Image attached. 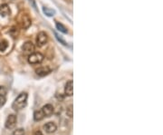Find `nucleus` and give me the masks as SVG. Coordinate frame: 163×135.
Masks as SVG:
<instances>
[{"label": "nucleus", "mask_w": 163, "mask_h": 135, "mask_svg": "<svg viewBox=\"0 0 163 135\" xmlns=\"http://www.w3.org/2000/svg\"><path fill=\"white\" fill-rule=\"evenodd\" d=\"M27 93H20L17 98L15 100V102L12 104V107L15 111H21L27 105Z\"/></svg>", "instance_id": "obj_1"}, {"label": "nucleus", "mask_w": 163, "mask_h": 135, "mask_svg": "<svg viewBox=\"0 0 163 135\" xmlns=\"http://www.w3.org/2000/svg\"><path fill=\"white\" fill-rule=\"evenodd\" d=\"M44 60V55L39 52H34L28 56V63L31 64H41Z\"/></svg>", "instance_id": "obj_2"}, {"label": "nucleus", "mask_w": 163, "mask_h": 135, "mask_svg": "<svg viewBox=\"0 0 163 135\" xmlns=\"http://www.w3.org/2000/svg\"><path fill=\"white\" fill-rule=\"evenodd\" d=\"M16 122H17L16 115H15V114H10V115H8V117L6 118L5 126L6 129L11 130V129L15 128V126L16 125Z\"/></svg>", "instance_id": "obj_3"}, {"label": "nucleus", "mask_w": 163, "mask_h": 135, "mask_svg": "<svg viewBox=\"0 0 163 135\" xmlns=\"http://www.w3.org/2000/svg\"><path fill=\"white\" fill-rule=\"evenodd\" d=\"M48 41V36L46 35V33L45 32H40L38 35H37V37H36V44L38 46H45Z\"/></svg>", "instance_id": "obj_4"}, {"label": "nucleus", "mask_w": 163, "mask_h": 135, "mask_svg": "<svg viewBox=\"0 0 163 135\" xmlns=\"http://www.w3.org/2000/svg\"><path fill=\"white\" fill-rule=\"evenodd\" d=\"M41 111L45 117H50L54 113V106L52 104H45V106H43Z\"/></svg>", "instance_id": "obj_5"}, {"label": "nucleus", "mask_w": 163, "mask_h": 135, "mask_svg": "<svg viewBox=\"0 0 163 135\" xmlns=\"http://www.w3.org/2000/svg\"><path fill=\"white\" fill-rule=\"evenodd\" d=\"M22 49L26 54H32L34 51V46L32 42H26L23 45Z\"/></svg>", "instance_id": "obj_6"}, {"label": "nucleus", "mask_w": 163, "mask_h": 135, "mask_svg": "<svg viewBox=\"0 0 163 135\" xmlns=\"http://www.w3.org/2000/svg\"><path fill=\"white\" fill-rule=\"evenodd\" d=\"M64 93L67 96H72L74 94V82H67V83L65 84V88H64Z\"/></svg>", "instance_id": "obj_7"}, {"label": "nucleus", "mask_w": 163, "mask_h": 135, "mask_svg": "<svg viewBox=\"0 0 163 135\" xmlns=\"http://www.w3.org/2000/svg\"><path fill=\"white\" fill-rule=\"evenodd\" d=\"M44 129L45 130V132H46L47 133H54V132L56 131L57 126H56V124H55L54 122H47V123L45 124Z\"/></svg>", "instance_id": "obj_8"}, {"label": "nucleus", "mask_w": 163, "mask_h": 135, "mask_svg": "<svg viewBox=\"0 0 163 135\" xmlns=\"http://www.w3.org/2000/svg\"><path fill=\"white\" fill-rule=\"evenodd\" d=\"M6 102V89L0 86V106H3Z\"/></svg>", "instance_id": "obj_9"}, {"label": "nucleus", "mask_w": 163, "mask_h": 135, "mask_svg": "<svg viewBox=\"0 0 163 135\" xmlns=\"http://www.w3.org/2000/svg\"><path fill=\"white\" fill-rule=\"evenodd\" d=\"M36 75L43 77V76H45L47 75H49L51 73V70L48 68V67H39L38 69H36Z\"/></svg>", "instance_id": "obj_10"}, {"label": "nucleus", "mask_w": 163, "mask_h": 135, "mask_svg": "<svg viewBox=\"0 0 163 135\" xmlns=\"http://www.w3.org/2000/svg\"><path fill=\"white\" fill-rule=\"evenodd\" d=\"M9 14H10V9H9L8 5H5V4L2 5L0 6V15H1L2 16H7V15H9Z\"/></svg>", "instance_id": "obj_11"}, {"label": "nucleus", "mask_w": 163, "mask_h": 135, "mask_svg": "<svg viewBox=\"0 0 163 135\" xmlns=\"http://www.w3.org/2000/svg\"><path fill=\"white\" fill-rule=\"evenodd\" d=\"M44 118H45V116H44V114H43V112H42L41 110L34 111V120L35 122H40V121H42Z\"/></svg>", "instance_id": "obj_12"}, {"label": "nucleus", "mask_w": 163, "mask_h": 135, "mask_svg": "<svg viewBox=\"0 0 163 135\" xmlns=\"http://www.w3.org/2000/svg\"><path fill=\"white\" fill-rule=\"evenodd\" d=\"M31 26V19L27 15H24L23 16V22H22V27L24 28H28Z\"/></svg>", "instance_id": "obj_13"}, {"label": "nucleus", "mask_w": 163, "mask_h": 135, "mask_svg": "<svg viewBox=\"0 0 163 135\" xmlns=\"http://www.w3.org/2000/svg\"><path fill=\"white\" fill-rule=\"evenodd\" d=\"M43 12L47 16H54V15H55V11H54V9H51V8L45 7V6L43 7Z\"/></svg>", "instance_id": "obj_14"}, {"label": "nucleus", "mask_w": 163, "mask_h": 135, "mask_svg": "<svg viewBox=\"0 0 163 135\" xmlns=\"http://www.w3.org/2000/svg\"><path fill=\"white\" fill-rule=\"evenodd\" d=\"M56 28H57L60 32H62V33H63V34H67V33H68L67 28L64 27L63 24H61V23H56Z\"/></svg>", "instance_id": "obj_15"}, {"label": "nucleus", "mask_w": 163, "mask_h": 135, "mask_svg": "<svg viewBox=\"0 0 163 135\" xmlns=\"http://www.w3.org/2000/svg\"><path fill=\"white\" fill-rule=\"evenodd\" d=\"M54 35H55L56 39H57V40H58V41L62 44V45H63V46H68V45H67V43L65 42V40H64V39L61 36V35H59L57 33H55V32H54Z\"/></svg>", "instance_id": "obj_16"}, {"label": "nucleus", "mask_w": 163, "mask_h": 135, "mask_svg": "<svg viewBox=\"0 0 163 135\" xmlns=\"http://www.w3.org/2000/svg\"><path fill=\"white\" fill-rule=\"evenodd\" d=\"M7 46H8L7 42H6L5 40L2 41V42L0 43V51H1V52H4V51L7 48Z\"/></svg>", "instance_id": "obj_17"}, {"label": "nucleus", "mask_w": 163, "mask_h": 135, "mask_svg": "<svg viewBox=\"0 0 163 135\" xmlns=\"http://www.w3.org/2000/svg\"><path fill=\"white\" fill-rule=\"evenodd\" d=\"M26 134V132L24 129L22 128H19V129H16V131H14L13 135H25Z\"/></svg>", "instance_id": "obj_18"}, {"label": "nucleus", "mask_w": 163, "mask_h": 135, "mask_svg": "<svg viewBox=\"0 0 163 135\" xmlns=\"http://www.w3.org/2000/svg\"><path fill=\"white\" fill-rule=\"evenodd\" d=\"M67 113L70 117H73V105H70L69 108L67 109Z\"/></svg>", "instance_id": "obj_19"}, {"label": "nucleus", "mask_w": 163, "mask_h": 135, "mask_svg": "<svg viewBox=\"0 0 163 135\" xmlns=\"http://www.w3.org/2000/svg\"><path fill=\"white\" fill-rule=\"evenodd\" d=\"M29 1H30V3H32V4H33V6L34 7V9H36V5H35L34 1V0H29Z\"/></svg>", "instance_id": "obj_20"}, {"label": "nucleus", "mask_w": 163, "mask_h": 135, "mask_svg": "<svg viewBox=\"0 0 163 135\" xmlns=\"http://www.w3.org/2000/svg\"><path fill=\"white\" fill-rule=\"evenodd\" d=\"M34 135H43V133H41L40 131H37V132H36V133H34Z\"/></svg>", "instance_id": "obj_21"}]
</instances>
